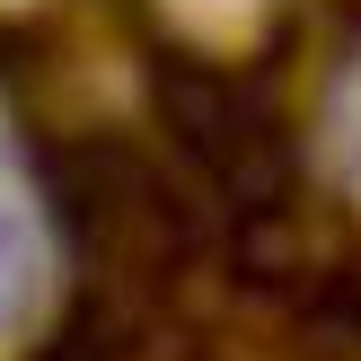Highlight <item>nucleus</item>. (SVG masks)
I'll return each mask as SVG.
<instances>
[{
	"instance_id": "nucleus-1",
	"label": "nucleus",
	"mask_w": 361,
	"mask_h": 361,
	"mask_svg": "<svg viewBox=\"0 0 361 361\" xmlns=\"http://www.w3.org/2000/svg\"><path fill=\"white\" fill-rule=\"evenodd\" d=\"M53 291V238H44V212H35V185L18 168V141L0 123V344L18 326H35Z\"/></svg>"
}]
</instances>
